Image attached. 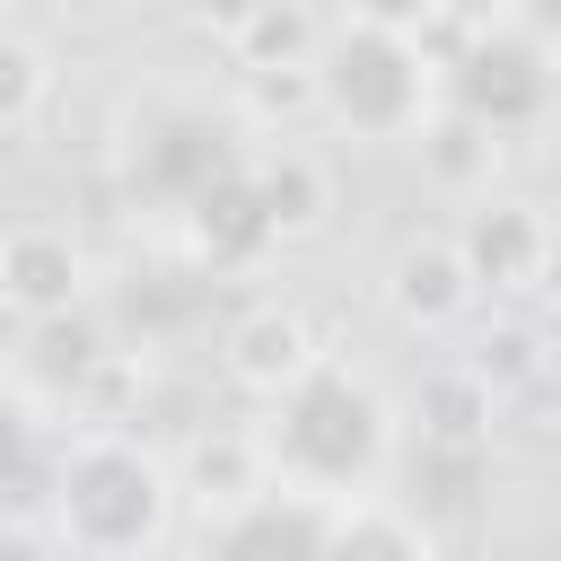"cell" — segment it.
Segmentation results:
<instances>
[{
	"label": "cell",
	"mask_w": 561,
	"mask_h": 561,
	"mask_svg": "<svg viewBox=\"0 0 561 561\" xmlns=\"http://www.w3.org/2000/svg\"><path fill=\"white\" fill-rule=\"evenodd\" d=\"M324 561H430V526L403 500L351 491V500H324Z\"/></svg>",
	"instance_id": "12"
},
{
	"label": "cell",
	"mask_w": 561,
	"mask_h": 561,
	"mask_svg": "<svg viewBox=\"0 0 561 561\" xmlns=\"http://www.w3.org/2000/svg\"><path fill=\"white\" fill-rule=\"evenodd\" d=\"M351 18H359V26H394V35H421V26L438 18V0H351Z\"/></svg>",
	"instance_id": "24"
},
{
	"label": "cell",
	"mask_w": 561,
	"mask_h": 561,
	"mask_svg": "<svg viewBox=\"0 0 561 561\" xmlns=\"http://www.w3.org/2000/svg\"><path fill=\"white\" fill-rule=\"evenodd\" d=\"M272 412L254 421L263 473L307 491V500H351L386 473L394 456V412L368 377H351L342 359H307L280 394H263Z\"/></svg>",
	"instance_id": "1"
},
{
	"label": "cell",
	"mask_w": 561,
	"mask_h": 561,
	"mask_svg": "<svg viewBox=\"0 0 561 561\" xmlns=\"http://www.w3.org/2000/svg\"><path fill=\"white\" fill-rule=\"evenodd\" d=\"M438 79H447V114L482 123L491 140H508V131H535L543 105H552V44H543L535 26L482 18V26H465V35L447 44Z\"/></svg>",
	"instance_id": "5"
},
{
	"label": "cell",
	"mask_w": 561,
	"mask_h": 561,
	"mask_svg": "<svg viewBox=\"0 0 561 561\" xmlns=\"http://www.w3.org/2000/svg\"><path fill=\"white\" fill-rule=\"evenodd\" d=\"M412 131H421V167H430V184H447V193H491V158H500V140H491L482 123L438 114V123H412Z\"/></svg>",
	"instance_id": "18"
},
{
	"label": "cell",
	"mask_w": 561,
	"mask_h": 561,
	"mask_svg": "<svg viewBox=\"0 0 561 561\" xmlns=\"http://www.w3.org/2000/svg\"><path fill=\"white\" fill-rule=\"evenodd\" d=\"M552 9H561V0H517V26H535V35H543V26H552Z\"/></svg>",
	"instance_id": "26"
},
{
	"label": "cell",
	"mask_w": 561,
	"mask_h": 561,
	"mask_svg": "<svg viewBox=\"0 0 561 561\" xmlns=\"http://www.w3.org/2000/svg\"><path fill=\"white\" fill-rule=\"evenodd\" d=\"M53 465H61L53 403L0 377V526H35L53 508Z\"/></svg>",
	"instance_id": "7"
},
{
	"label": "cell",
	"mask_w": 561,
	"mask_h": 561,
	"mask_svg": "<svg viewBox=\"0 0 561 561\" xmlns=\"http://www.w3.org/2000/svg\"><path fill=\"white\" fill-rule=\"evenodd\" d=\"M245 184H254V202H263V219H272V237H307L324 210H333V175L307 158V149H263V158H245Z\"/></svg>",
	"instance_id": "14"
},
{
	"label": "cell",
	"mask_w": 561,
	"mask_h": 561,
	"mask_svg": "<svg viewBox=\"0 0 561 561\" xmlns=\"http://www.w3.org/2000/svg\"><path fill=\"white\" fill-rule=\"evenodd\" d=\"M245 114L202 105V96H149L140 114H123V184L131 202L184 219L202 193H219L228 175H245Z\"/></svg>",
	"instance_id": "4"
},
{
	"label": "cell",
	"mask_w": 561,
	"mask_h": 561,
	"mask_svg": "<svg viewBox=\"0 0 561 561\" xmlns=\"http://www.w3.org/2000/svg\"><path fill=\"white\" fill-rule=\"evenodd\" d=\"M307 359H324V351H316V333H307L298 307H245V316L228 324V377H237L245 394H280Z\"/></svg>",
	"instance_id": "11"
},
{
	"label": "cell",
	"mask_w": 561,
	"mask_h": 561,
	"mask_svg": "<svg viewBox=\"0 0 561 561\" xmlns=\"http://www.w3.org/2000/svg\"><path fill=\"white\" fill-rule=\"evenodd\" d=\"M473 491H482V447H438V438L412 447V508H430V517H465Z\"/></svg>",
	"instance_id": "20"
},
{
	"label": "cell",
	"mask_w": 561,
	"mask_h": 561,
	"mask_svg": "<svg viewBox=\"0 0 561 561\" xmlns=\"http://www.w3.org/2000/svg\"><path fill=\"white\" fill-rule=\"evenodd\" d=\"M254 9H263V0H193V18H202L210 35H237V26L254 18Z\"/></svg>",
	"instance_id": "25"
},
{
	"label": "cell",
	"mask_w": 561,
	"mask_h": 561,
	"mask_svg": "<svg viewBox=\"0 0 561 561\" xmlns=\"http://www.w3.org/2000/svg\"><path fill=\"white\" fill-rule=\"evenodd\" d=\"M272 473H263V447H254V430H202L193 447H184V491L202 500V508H228V500H245V491H263Z\"/></svg>",
	"instance_id": "16"
},
{
	"label": "cell",
	"mask_w": 561,
	"mask_h": 561,
	"mask_svg": "<svg viewBox=\"0 0 561 561\" xmlns=\"http://www.w3.org/2000/svg\"><path fill=\"white\" fill-rule=\"evenodd\" d=\"M44 96H53V61H44V44L0 35V131H18Z\"/></svg>",
	"instance_id": "21"
},
{
	"label": "cell",
	"mask_w": 561,
	"mask_h": 561,
	"mask_svg": "<svg viewBox=\"0 0 561 561\" xmlns=\"http://www.w3.org/2000/svg\"><path fill=\"white\" fill-rule=\"evenodd\" d=\"M184 237H193V254H202V263H254V254L272 245V219H263L254 184H245V175H228L219 193H202V202L184 210Z\"/></svg>",
	"instance_id": "15"
},
{
	"label": "cell",
	"mask_w": 561,
	"mask_h": 561,
	"mask_svg": "<svg viewBox=\"0 0 561 561\" xmlns=\"http://www.w3.org/2000/svg\"><path fill=\"white\" fill-rule=\"evenodd\" d=\"M386 307H394L403 324H421V333L456 324V316L473 307V272H465L456 237H403V245L386 254Z\"/></svg>",
	"instance_id": "10"
},
{
	"label": "cell",
	"mask_w": 561,
	"mask_h": 561,
	"mask_svg": "<svg viewBox=\"0 0 561 561\" xmlns=\"http://www.w3.org/2000/svg\"><path fill=\"white\" fill-rule=\"evenodd\" d=\"M228 44H237L245 70H298L316 53V18H307V0H263Z\"/></svg>",
	"instance_id": "19"
},
{
	"label": "cell",
	"mask_w": 561,
	"mask_h": 561,
	"mask_svg": "<svg viewBox=\"0 0 561 561\" xmlns=\"http://www.w3.org/2000/svg\"><path fill=\"white\" fill-rule=\"evenodd\" d=\"M465 368H473L482 386H508V377H535V368H543V342H535L526 324H500V333L482 342V359H465Z\"/></svg>",
	"instance_id": "22"
},
{
	"label": "cell",
	"mask_w": 561,
	"mask_h": 561,
	"mask_svg": "<svg viewBox=\"0 0 561 561\" xmlns=\"http://www.w3.org/2000/svg\"><path fill=\"white\" fill-rule=\"evenodd\" d=\"M79 298H88V254H79L70 228L26 219V228L0 237V307H18V316L35 324V316H61V307H79Z\"/></svg>",
	"instance_id": "8"
},
{
	"label": "cell",
	"mask_w": 561,
	"mask_h": 561,
	"mask_svg": "<svg viewBox=\"0 0 561 561\" xmlns=\"http://www.w3.org/2000/svg\"><path fill=\"white\" fill-rule=\"evenodd\" d=\"M245 96H254V114H263V123H272V114H298V105H316L307 61H298V70H245Z\"/></svg>",
	"instance_id": "23"
},
{
	"label": "cell",
	"mask_w": 561,
	"mask_h": 561,
	"mask_svg": "<svg viewBox=\"0 0 561 561\" xmlns=\"http://www.w3.org/2000/svg\"><path fill=\"white\" fill-rule=\"evenodd\" d=\"M491 412H500V386H482L473 368H438L421 386V438L438 447H491Z\"/></svg>",
	"instance_id": "17"
},
{
	"label": "cell",
	"mask_w": 561,
	"mask_h": 561,
	"mask_svg": "<svg viewBox=\"0 0 561 561\" xmlns=\"http://www.w3.org/2000/svg\"><path fill=\"white\" fill-rule=\"evenodd\" d=\"M44 517L61 526L70 552L123 561V552H140V543L167 535V517H175V473H167L149 447H131V438H114V430H88V438H61L53 508H44Z\"/></svg>",
	"instance_id": "2"
},
{
	"label": "cell",
	"mask_w": 561,
	"mask_h": 561,
	"mask_svg": "<svg viewBox=\"0 0 561 561\" xmlns=\"http://www.w3.org/2000/svg\"><path fill=\"white\" fill-rule=\"evenodd\" d=\"M307 88L316 105L359 131V140H403L412 123H430V88H438V61L421 53V35H394V26H333L316 35L307 53Z\"/></svg>",
	"instance_id": "3"
},
{
	"label": "cell",
	"mask_w": 561,
	"mask_h": 561,
	"mask_svg": "<svg viewBox=\"0 0 561 561\" xmlns=\"http://www.w3.org/2000/svg\"><path fill=\"white\" fill-rule=\"evenodd\" d=\"M193 561H324V500H307L289 482H263V491L202 517Z\"/></svg>",
	"instance_id": "6"
},
{
	"label": "cell",
	"mask_w": 561,
	"mask_h": 561,
	"mask_svg": "<svg viewBox=\"0 0 561 561\" xmlns=\"http://www.w3.org/2000/svg\"><path fill=\"white\" fill-rule=\"evenodd\" d=\"M456 254H465L473 289H535L543 263H552V228H543L535 202H491V193H482V210L465 219Z\"/></svg>",
	"instance_id": "9"
},
{
	"label": "cell",
	"mask_w": 561,
	"mask_h": 561,
	"mask_svg": "<svg viewBox=\"0 0 561 561\" xmlns=\"http://www.w3.org/2000/svg\"><path fill=\"white\" fill-rule=\"evenodd\" d=\"M105 359H114V333H105L88 307H61V316H35V324H26V377H35L44 394H79Z\"/></svg>",
	"instance_id": "13"
}]
</instances>
